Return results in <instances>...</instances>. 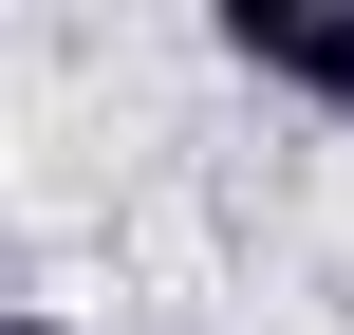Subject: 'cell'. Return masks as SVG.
Wrapping results in <instances>:
<instances>
[{
    "mask_svg": "<svg viewBox=\"0 0 354 335\" xmlns=\"http://www.w3.org/2000/svg\"><path fill=\"white\" fill-rule=\"evenodd\" d=\"M0 335H75V317H56V298H0Z\"/></svg>",
    "mask_w": 354,
    "mask_h": 335,
    "instance_id": "2",
    "label": "cell"
},
{
    "mask_svg": "<svg viewBox=\"0 0 354 335\" xmlns=\"http://www.w3.org/2000/svg\"><path fill=\"white\" fill-rule=\"evenodd\" d=\"M205 37H224V75H261L299 112H354V0H224Z\"/></svg>",
    "mask_w": 354,
    "mask_h": 335,
    "instance_id": "1",
    "label": "cell"
}]
</instances>
